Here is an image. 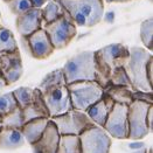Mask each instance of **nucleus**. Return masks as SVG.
Returning a JSON list of instances; mask_svg holds the SVG:
<instances>
[{
	"label": "nucleus",
	"mask_w": 153,
	"mask_h": 153,
	"mask_svg": "<svg viewBox=\"0 0 153 153\" xmlns=\"http://www.w3.org/2000/svg\"><path fill=\"white\" fill-rule=\"evenodd\" d=\"M73 22L77 26L94 27L104 16L103 0H57Z\"/></svg>",
	"instance_id": "obj_1"
},
{
	"label": "nucleus",
	"mask_w": 153,
	"mask_h": 153,
	"mask_svg": "<svg viewBox=\"0 0 153 153\" xmlns=\"http://www.w3.org/2000/svg\"><path fill=\"white\" fill-rule=\"evenodd\" d=\"M151 59H153V56L144 48H128V57L124 64V69L134 91L152 92V85L149 83L146 76V67Z\"/></svg>",
	"instance_id": "obj_2"
},
{
	"label": "nucleus",
	"mask_w": 153,
	"mask_h": 153,
	"mask_svg": "<svg viewBox=\"0 0 153 153\" xmlns=\"http://www.w3.org/2000/svg\"><path fill=\"white\" fill-rule=\"evenodd\" d=\"M92 51H81L75 56L70 57L63 65L65 83L95 81V62Z\"/></svg>",
	"instance_id": "obj_3"
},
{
	"label": "nucleus",
	"mask_w": 153,
	"mask_h": 153,
	"mask_svg": "<svg viewBox=\"0 0 153 153\" xmlns=\"http://www.w3.org/2000/svg\"><path fill=\"white\" fill-rule=\"evenodd\" d=\"M69 91L71 108L74 110L84 111L92 104L102 98L104 90L95 81H83L67 84Z\"/></svg>",
	"instance_id": "obj_4"
},
{
	"label": "nucleus",
	"mask_w": 153,
	"mask_h": 153,
	"mask_svg": "<svg viewBox=\"0 0 153 153\" xmlns=\"http://www.w3.org/2000/svg\"><path fill=\"white\" fill-rule=\"evenodd\" d=\"M51 39L54 49H62L67 47L76 36L77 28L68 13L62 8V14L51 24L42 27Z\"/></svg>",
	"instance_id": "obj_5"
},
{
	"label": "nucleus",
	"mask_w": 153,
	"mask_h": 153,
	"mask_svg": "<svg viewBox=\"0 0 153 153\" xmlns=\"http://www.w3.org/2000/svg\"><path fill=\"white\" fill-rule=\"evenodd\" d=\"M55 124L60 136H81L85 130L95 126L84 111L71 109L63 115L49 118Z\"/></svg>",
	"instance_id": "obj_6"
},
{
	"label": "nucleus",
	"mask_w": 153,
	"mask_h": 153,
	"mask_svg": "<svg viewBox=\"0 0 153 153\" xmlns=\"http://www.w3.org/2000/svg\"><path fill=\"white\" fill-rule=\"evenodd\" d=\"M150 106L151 104L139 101H133L128 106V139L140 140L150 133V130L146 123V115Z\"/></svg>",
	"instance_id": "obj_7"
},
{
	"label": "nucleus",
	"mask_w": 153,
	"mask_h": 153,
	"mask_svg": "<svg viewBox=\"0 0 153 153\" xmlns=\"http://www.w3.org/2000/svg\"><path fill=\"white\" fill-rule=\"evenodd\" d=\"M81 150L82 153H109L111 149V138L97 125L85 130L81 136Z\"/></svg>",
	"instance_id": "obj_8"
},
{
	"label": "nucleus",
	"mask_w": 153,
	"mask_h": 153,
	"mask_svg": "<svg viewBox=\"0 0 153 153\" xmlns=\"http://www.w3.org/2000/svg\"><path fill=\"white\" fill-rule=\"evenodd\" d=\"M104 131L117 139H128V105L115 103L110 114L108 116Z\"/></svg>",
	"instance_id": "obj_9"
},
{
	"label": "nucleus",
	"mask_w": 153,
	"mask_h": 153,
	"mask_svg": "<svg viewBox=\"0 0 153 153\" xmlns=\"http://www.w3.org/2000/svg\"><path fill=\"white\" fill-rule=\"evenodd\" d=\"M42 97L48 109L49 118L63 115L73 109L67 85H59L48 89L42 92Z\"/></svg>",
	"instance_id": "obj_10"
},
{
	"label": "nucleus",
	"mask_w": 153,
	"mask_h": 153,
	"mask_svg": "<svg viewBox=\"0 0 153 153\" xmlns=\"http://www.w3.org/2000/svg\"><path fill=\"white\" fill-rule=\"evenodd\" d=\"M22 71V60L19 49L12 53H0V74L8 85L19 81Z\"/></svg>",
	"instance_id": "obj_11"
},
{
	"label": "nucleus",
	"mask_w": 153,
	"mask_h": 153,
	"mask_svg": "<svg viewBox=\"0 0 153 153\" xmlns=\"http://www.w3.org/2000/svg\"><path fill=\"white\" fill-rule=\"evenodd\" d=\"M95 55L101 59L111 70L118 67H124L128 57V48L123 43H112L95 51Z\"/></svg>",
	"instance_id": "obj_12"
},
{
	"label": "nucleus",
	"mask_w": 153,
	"mask_h": 153,
	"mask_svg": "<svg viewBox=\"0 0 153 153\" xmlns=\"http://www.w3.org/2000/svg\"><path fill=\"white\" fill-rule=\"evenodd\" d=\"M28 46L30 49V54L33 57L38 60H43L49 57L53 51H55L51 42V39L47 35L43 28H40L39 30L34 32L32 35L27 38Z\"/></svg>",
	"instance_id": "obj_13"
},
{
	"label": "nucleus",
	"mask_w": 153,
	"mask_h": 153,
	"mask_svg": "<svg viewBox=\"0 0 153 153\" xmlns=\"http://www.w3.org/2000/svg\"><path fill=\"white\" fill-rule=\"evenodd\" d=\"M59 141H60V133L55 124L49 119L42 136L30 146L33 153H56L59 147Z\"/></svg>",
	"instance_id": "obj_14"
},
{
	"label": "nucleus",
	"mask_w": 153,
	"mask_h": 153,
	"mask_svg": "<svg viewBox=\"0 0 153 153\" xmlns=\"http://www.w3.org/2000/svg\"><path fill=\"white\" fill-rule=\"evenodd\" d=\"M42 28V10L32 8L16 18V29L24 38H28L34 32Z\"/></svg>",
	"instance_id": "obj_15"
},
{
	"label": "nucleus",
	"mask_w": 153,
	"mask_h": 153,
	"mask_svg": "<svg viewBox=\"0 0 153 153\" xmlns=\"http://www.w3.org/2000/svg\"><path fill=\"white\" fill-rule=\"evenodd\" d=\"M114 104H115V102L104 92L102 98L98 102L92 104L90 108L85 110V114L88 115V117L92 120V123L95 125L103 128L104 124H105V120L110 114Z\"/></svg>",
	"instance_id": "obj_16"
},
{
	"label": "nucleus",
	"mask_w": 153,
	"mask_h": 153,
	"mask_svg": "<svg viewBox=\"0 0 153 153\" xmlns=\"http://www.w3.org/2000/svg\"><path fill=\"white\" fill-rule=\"evenodd\" d=\"M22 116L25 123L38 118H49V112L43 101L42 92L38 88L34 89L33 100L30 104L27 105L25 109H22Z\"/></svg>",
	"instance_id": "obj_17"
},
{
	"label": "nucleus",
	"mask_w": 153,
	"mask_h": 153,
	"mask_svg": "<svg viewBox=\"0 0 153 153\" xmlns=\"http://www.w3.org/2000/svg\"><path fill=\"white\" fill-rule=\"evenodd\" d=\"M25 138L19 128H0V150L13 151L25 145Z\"/></svg>",
	"instance_id": "obj_18"
},
{
	"label": "nucleus",
	"mask_w": 153,
	"mask_h": 153,
	"mask_svg": "<svg viewBox=\"0 0 153 153\" xmlns=\"http://www.w3.org/2000/svg\"><path fill=\"white\" fill-rule=\"evenodd\" d=\"M48 122H49V118H38L25 123L22 128H20V131L25 138L26 143L32 145L38 140L45 132Z\"/></svg>",
	"instance_id": "obj_19"
},
{
	"label": "nucleus",
	"mask_w": 153,
	"mask_h": 153,
	"mask_svg": "<svg viewBox=\"0 0 153 153\" xmlns=\"http://www.w3.org/2000/svg\"><path fill=\"white\" fill-rule=\"evenodd\" d=\"M104 92L117 104L123 105H130L133 102L132 100V92L133 90L125 88V87H118V85H109L106 89H104Z\"/></svg>",
	"instance_id": "obj_20"
},
{
	"label": "nucleus",
	"mask_w": 153,
	"mask_h": 153,
	"mask_svg": "<svg viewBox=\"0 0 153 153\" xmlns=\"http://www.w3.org/2000/svg\"><path fill=\"white\" fill-rule=\"evenodd\" d=\"M59 85H67L65 83V78H64V74L62 68L53 70L49 74H47L46 76L42 78L40 85L38 87V89L41 92H45L48 89L59 87Z\"/></svg>",
	"instance_id": "obj_21"
},
{
	"label": "nucleus",
	"mask_w": 153,
	"mask_h": 153,
	"mask_svg": "<svg viewBox=\"0 0 153 153\" xmlns=\"http://www.w3.org/2000/svg\"><path fill=\"white\" fill-rule=\"evenodd\" d=\"M56 153H82L78 136H60Z\"/></svg>",
	"instance_id": "obj_22"
},
{
	"label": "nucleus",
	"mask_w": 153,
	"mask_h": 153,
	"mask_svg": "<svg viewBox=\"0 0 153 153\" xmlns=\"http://www.w3.org/2000/svg\"><path fill=\"white\" fill-rule=\"evenodd\" d=\"M18 49V43L12 32L5 27H0V53H12Z\"/></svg>",
	"instance_id": "obj_23"
},
{
	"label": "nucleus",
	"mask_w": 153,
	"mask_h": 153,
	"mask_svg": "<svg viewBox=\"0 0 153 153\" xmlns=\"http://www.w3.org/2000/svg\"><path fill=\"white\" fill-rule=\"evenodd\" d=\"M25 124L24 122V116L22 110L20 108H15L13 111L1 118V126L2 128H20Z\"/></svg>",
	"instance_id": "obj_24"
},
{
	"label": "nucleus",
	"mask_w": 153,
	"mask_h": 153,
	"mask_svg": "<svg viewBox=\"0 0 153 153\" xmlns=\"http://www.w3.org/2000/svg\"><path fill=\"white\" fill-rule=\"evenodd\" d=\"M41 10H42V21H45L46 25L55 21L62 14V7L57 0H49L46 7Z\"/></svg>",
	"instance_id": "obj_25"
},
{
	"label": "nucleus",
	"mask_w": 153,
	"mask_h": 153,
	"mask_svg": "<svg viewBox=\"0 0 153 153\" xmlns=\"http://www.w3.org/2000/svg\"><path fill=\"white\" fill-rule=\"evenodd\" d=\"M14 100L16 102L18 108H20L21 110L25 109L27 105H29L32 100H33V94H34V89L28 88V87H21L18 88L14 91H12Z\"/></svg>",
	"instance_id": "obj_26"
},
{
	"label": "nucleus",
	"mask_w": 153,
	"mask_h": 153,
	"mask_svg": "<svg viewBox=\"0 0 153 153\" xmlns=\"http://www.w3.org/2000/svg\"><path fill=\"white\" fill-rule=\"evenodd\" d=\"M140 39L144 46L149 49H153V19L149 18L140 25Z\"/></svg>",
	"instance_id": "obj_27"
},
{
	"label": "nucleus",
	"mask_w": 153,
	"mask_h": 153,
	"mask_svg": "<svg viewBox=\"0 0 153 153\" xmlns=\"http://www.w3.org/2000/svg\"><path fill=\"white\" fill-rule=\"evenodd\" d=\"M110 84L111 85H118V87H125L128 89H132V84L128 79V76L124 69V67H118L112 70L111 78H110ZM134 91V90H133Z\"/></svg>",
	"instance_id": "obj_28"
},
{
	"label": "nucleus",
	"mask_w": 153,
	"mask_h": 153,
	"mask_svg": "<svg viewBox=\"0 0 153 153\" xmlns=\"http://www.w3.org/2000/svg\"><path fill=\"white\" fill-rule=\"evenodd\" d=\"M4 1L6 2L8 8L11 10V12L15 14L16 16L34 8L30 0H4Z\"/></svg>",
	"instance_id": "obj_29"
},
{
	"label": "nucleus",
	"mask_w": 153,
	"mask_h": 153,
	"mask_svg": "<svg viewBox=\"0 0 153 153\" xmlns=\"http://www.w3.org/2000/svg\"><path fill=\"white\" fill-rule=\"evenodd\" d=\"M15 108H18L12 92H6L0 95V118L10 114Z\"/></svg>",
	"instance_id": "obj_30"
},
{
	"label": "nucleus",
	"mask_w": 153,
	"mask_h": 153,
	"mask_svg": "<svg viewBox=\"0 0 153 153\" xmlns=\"http://www.w3.org/2000/svg\"><path fill=\"white\" fill-rule=\"evenodd\" d=\"M132 100H133V101H139V102H145V103H147V104L153 105L152 92L133 91V92H132Z\"/></svg>",
	"instance_id": "obj_31"
},
{
	"label": "nucleus",
	"mask_w": 153,
	"mask_h": 153,
	"mask_svg": "<svg viewBox=\"0 0 153 153\" xmlns=\"http://www.w3.org/2000/svg\"><path fill=\"white\" fill-rule=\"evenodd\" d=\"M152 69H153V59H151L147 63L146 67V76H147V81L149 83L152 85L153 84V75H152Z\"/></svg>",
	"instance_id": "obj_32"
},
{
	"label": "nucleus",
	"mask_w": 153,
	"mask_h": 153,
	"mask_svg": "<svg viewBox=\"0 0 153 153\" xmlns=\"http://www.w3.org/2000/svg\"><path fill=\"white\" fill-rule=\"evenodd\" d=\"M153 105L150 106L149 111H147V115H146V123H147V128L150 130V132H152L153 130Z\"/></svg>",
	"instance_id": "obj_33"
},
{
	"label": "nucleus",
	"mask_w": 153,
	"mask_h": 153,
	"mask_svg": "<svg viewBox=\"0 0 153 153\" xmlns=\"http://www.w3.org/2000/svg\"><path fill=\"white\" fill-rule=\"evenodd\" d=\"M32 4H33V7L34 8H41L48 0H30Z\"/></svg>",
	"instance_id": "obj_34"
},
{
	"label": "nucleus",
	"mask_w": 153,
	"mask_h": 153,
	"mask_svg": "<svg viewBox=\"0 0 153 153\" xmlns=\"http://www.w3.org/2000/svg\"><path fill=\"white\" fill-rule=\"evenodd\" d=\"M8 84H7V82H6V79L4 78V76L0 74V89H2V88H5V87H7Z\"/></svg>",
	"instance_id": "obj_35"
},
{
	"label": "nucleus",
	"mask_w": 153,
	"mask_h": 153,
	"mask_svg": "<svg viewBox=\"0 0 153 153\" xmlns=\"http://www.w3.org/2000/svg\"><path fill=\"white\" fill-rule=\"evenodd\" d=\"M108 4H111V2H126V1H130V0H103Z\"/></svg>",
	"instance_id": "obj_36"
},
{
	"label": "nucleus",
	"mask_w": 153,
	"mask_h": 153,
	"mask_svg": "<svg viewBox=\"0 0 153 153\" xmlns=\"http://www.w3.org/2000/svg\"><path fill=\"white\" fill-rule=\"evenodd\" d=\"M132 153H147V150H145V149H141V150H137V151H133Z\"/></svg>",
	"instance_id": "obj_37"
},
{
	"label": "nucleus",
	"mask_w": 153,
	"mask_h": 153,
	"mask_svg": "<svg viewBox=\"0 0 153 153\" xmlns=\"http://www.w3.org/2000/svg\"><path fill=\"white\" fill-rule=\"evenodd\" d=\"M0 128H1V118H0Z\"/></svg>",
	"instance_id": "obj_38"
},
{
	"label": "nucleus",
	"mask_w": 153,
	"mask_h": 153,
	"mask_svg": "<svg viewBox=\"0 0 153 153\" xmlns=\"http://www.w3.org/2000/svg\"><path fill=\"white\" fill-rule=\"evenodd\" d=\"M149 1H152V0H149Z\"/></svg>",
	"instance_id": "obj_39"
}]
</instances>
